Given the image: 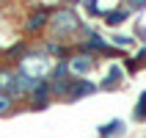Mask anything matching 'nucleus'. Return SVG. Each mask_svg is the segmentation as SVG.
Segmentation results:
<instances>
[{
	"label": "nucleus",
	"instance_id": "f3484780",
	"mask_svg": "<svg viewBox=\"0 0 146 138\" xmlns=\"http://www.w3.org/2000/svg\"><path fill=\"white\" fill-rule=\"evenodd\" d=\"M130 6H132V8H143L146 0H130Z\"/></svg>",
	"mask_w": 146,
	"mask_h": 138
},
{
	"label": "nucleus",
	"instance_id": "f8f14e48",
	"mask_svg": "<svg viewBox=\"0 0 146 138\" xmlns=\"http://www.w3.org/2000/svg\"><path fill=\"white\" fill-rule=\"evenodd\" d=\"M135 119L138 122H146V91L141 94V102L135 105Z\"/></svg>",
	"mask_w": 146,
	"mask_h": 138
},
{
	"label": "nucleus",
	"instance_id": "0eeeda50",
	"mask_svg": "<svg viewBox=\"0 0 146 138\" xmlns=\"http://www.w3.org/2000/svg\"><path fill=\"white\" fill-rule=\"evenodd\" d=\"M97 91V86L94 83H88V80H77L72 86V94H69V99H80V97H86V94H94Z\"/></svg>",
	"mask_w": 146,
	"mask_h": 138
},
{
	"label": "nucleus",
	"instance_id": "39448f33",
	"mask_svg": "<svg viewBox=\"0 0 146 138\" xmlns=\"http://www.w3.org/2000/svg\"><path fill=\"white\" fill-rule=\"evenodd\" d=\"M47 22H50V11H47V8H39V11H36V14H31V19H28V33L44 28Z\"/></svg>",
	"mask_w": 146,
	"mask_h": 138
},
{
	"label": "nucleus",
	"instance_id": "6e6552de",
	"mask_svg": "<svg viewBox=\"0 0 146 138\" xmlns=\"http://www.w3.org/2000/svg\"><path fill=\"white\" fill-rule=\"evenodd\" d=\"M119 83H121V69L113 64V66H110V72H108V77L102 80V86H105V89H116Z\"/></svg>",
	"mask_w": 146,
	"mask_h": 138
},
{
	"label": "nucleus",
	"instance_id": "f257e3e1",
	"mask_svg": "<svg viewBox=\"0 0 146 138\" xmlns=\"http://www.w3.org/2000/svg\"><path fill=\"white\" fill-rule=\"evenodd\" d=\"M52 69H55V64H52V58L47 55V53H28V55H22V61H19V72L28 75L31 80H44V77H50L52 75Z\"/></svg>",
	"mask_w": 146,
	"mask_h": 138
},
{
	"label": "nucleus",
	"instance_id": "2eb2a0df",
	"mask_svg": "<svg viewBox=\"0 0 146 138\" xmlns=\"http://www.w3.org/2000/svg\"><path fill=\"white\" fill-rule=\"evenodd\" d=\"M132 39H127V36H116V44H121V47H127Z\"/></svg>",
	"mask_w": 146,
	"mask_h": 138
},
{
	"label": "nucleus",
	"instance_id": "7ed1b4c3",
	"mask_svg": "<svg viewBox=\"0 0 146 138\" xmlns=\"http://www.w3.org/2000/svg\"><path fill=\"white\" fill-rule=\"evenodd\" d=\"M66 69H69V75H72V77H83V75H88L91 69H94V58H91L88 53L72 55L69 61H66Z\"/></svg>",
	"mask_w": 146,
	"mask_h": 138
},
{
	"label": "nucleus",
	"instance_id": "f03ea898",
	"mask_svg": "<svg viewBox=\"0 0 146 138\" xmlns=\"http://www.w3.org/2000/svg\"><path fill=\"white\" fill-rule=\"evenodd\" d=\"M47 25H50V31L55 33V36H72L74 31H80V19H77V14L69 11V8H58V11H52Z\"/></svg>",
	"mask_w": 146,
	"mask_h": 138
},
{
	"label": "nucleus",
	"instance_id": "423d86ee",
	"mask_svg": "<svg viewBox=\"0 0 146 138\" xmlns=\"http://www.w3.org/2000/svg\"><path fill=\"white\" fill-rule=\"evenodd\" d=\"M14 77L17 72H11V69H0V94H14Z\"/></svg>",
	"mask_w": 146,
	"mask_h": 138
},
{
	"label": "nucleus",
	"instance_id": "9b49d317",
	"mask_svg": "<svg viewBox=\"0 0 146 138\" xmlns=\"http://www.w3.org/2000/svg\"><path fill=\"white\" fill-rule=\"evenodd\" d=\"M105 3H119V0H91L88 8L94 11V14H102V17H105Z\"/></svg>",
	"mask_w": 146,
	"mask_h": 138
},
{
	"label": "nucleus",
	"instance_id": "4468645a",
	"mask_svg": "<svg viewBox=\"0 0 146 138\" xmlns=\"http://www.w3.org/2000/svg\"><path fill=\"white\" fill-rule=\"evenodd\" d=\"M47 53H50V55H64L66 50L61 47V44H47Z\"/></svg>",
	"mask_w": 146,
	"mask_h": 138
},
{
	"label": "nucleus",
	"instance_id": "1a4fd4ad",
	"mask_svg": "<svg viewBox=\"0 0 146 138\" xmlns=\"http://www.w3.org/2000/svg\"><path fill=\"white\" fill-rule=\"evenodd\" d=\"M124 19H127V11H124V8H119V11H108V17H105V22L110 25V28H116V25H121Z\"/></svg>",
	"mask_w": 146,
	"mask_h": 138
},
{
	"label": "nucleus",
	"instance_id": "ddd939ff",
	"mask_svg": "<svg viewBox=\"0 0 146 138\" xmlns=\"http://www.w3.org/2000/svg\"><path fill=\"white\" fill-rule=\"evenodd\" d=\"M11 108H14V99L8 97V94H0V116H3V113H8Z\"/></svg>",
	"mask_w": 146,
	"mask_h": 138
},
{
	"label": "nucleus",
	"instance_id": "dca6fc26",
	"mask_svg": "<svg viewBox=\"0 0 146 138\" xmlns=\"http://www.w3.org/2000/svg\"><path fill=\"white\" fill-rule=\"evenodd\" d=\"M22 50H25L22 44H17V47H11V50H8V55H19V53H22Z\"/></svg>",
	"mask_w": 146,
	"mask_h": 138
},
{
	"label": "nucleus",
	"instance_id": "9d476101",
	"mask_svg": "<svg viewBox=\"0 0 146 138\" xmlns=\"http://www.w3.org/2000/svg\"><path fill=\"white\" fill-rule=\"evenodd\" d=\"M121 133H124V122H110V124H105V127L99 130V135L110 138V135H121Z\"/></svg>",
	"mask_w": 146,
	"mask_h": 138
},
{
	"label": "nucleus",
	"instance_id": "20e7f679",
	"mask_svg": "<svg viewBox=\"0 0 146 138\" xmlns=\"http://www.w3.org/2000/svg\"><path fill=\"white\" fill-rule=\"evenodd\" d=\"M50 94H52V91H50V86H47V83H39V86L31 91L33 108H44V105H47V99H50Z\"/></svg>",
	"mask_w": 146,
	"mask_h": 138
}]
</instances>
